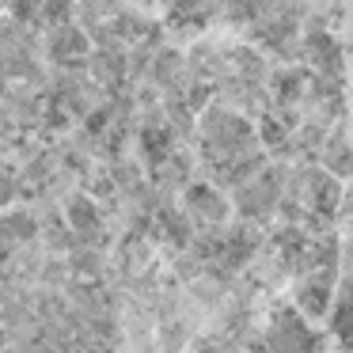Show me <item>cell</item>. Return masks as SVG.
I'll list each match as a JSON object with an SVG mask.
<instances>
[{
    "label": "cell",
    "mask_w": 353,
    "mask_h": 353,
    "mask_svg": "<svg viewBox=\"0 0 353 353\" xmlns=\"http://www.w3.org/2000/svg\"><path fill=\"white\" fill-rule=\"evenodd\" d=\"M69 266L80 270L84 277H99L103 266H107V259H103V251H88V247H80V251H72Z\"/></svg>",
    "instance_id": "obj_4"
},
{
    "label": "cell",
    "mask_w": 353,
    "mask_h": 353,
    "mask_svg": "<svg viewBox=\"0 0 353 353\" xmlns=\"http://www.w3.org/2000/svg\"><path fill=\"white\" fill-rule=\"evenodd\" d=\"M330 277H334V266L312 270V277H304V281L292 289L296 312H304V315H327V307H330Z\"/></svg>",
    "instance_id": "obj_1"
},
{
    "label": "cell",
    "mask_w": 353,
    "mask_h": 353,
    "mask_svg": "<svg viewBox=\"0 0 353 353\" xmlns=\"http://www.w3.org/2000/svg\"><path fill=\"white\" fill-rule=\"evenodd\" d=\"M69 216H72V224H77L80 232L99 228V213H95L92 201H72V205H69Z\"/></svg>",
    "instance_id": "obj_5"
},
{
    "label": "cell",
    "mask_w": 353,
    "mask_h": 353,
    "mask_svg": "<svg viewBox=\"0 0 353 353\" xmlns=\"http://www.w3.org/2000/svg\"><path fill=\"white\" fill-rule=\"evenodd\" d=\"M118 266H122V274L141 277V266H148V247L137 243V239H130V243L118 251Z\"/></svg>",
    "instance_id": "obj_3"
},
{
    "label": "cell",
    "mask_w": 353,
    "mask_h": 353,
    "mask_svg": "<svg viewBox=\"0 0 353 353\" xmlns=\"http://www.w3.org/2000/svg\"><path fill=\"white\" fill-rule=\"evenodd\" d=\"M186 209H190L198 221H205V224H216V221L228 216V205H224L209 186H194V190L186 194Z\"/></svg>",
    "instance_id": "obj_2"
}]
</instances>
